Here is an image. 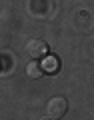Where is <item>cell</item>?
<instances>
[{
  "label": "cell",
  "mask_w": 94,
  "mask_h": 120,
  "mask_svg": "<svg viewBox=\"0 0 94 120\" xmlns=\"http://www.w3.org/2000/svg\"><path fill=\"white\" fill-rule=\"evenodd\" d=\"M46 110H48V116H50V118L58 120V118H62V116L66 114V110H68V102H66V98H62V96H54V98L48 100Z\"/></svg>",
  "instance_id": "obj_1"
},
{
  "label": "cell",
  "mask_w": 94,
  "mask_h": 120,
  "mask_svg": "<svg viewBox=\"0 0 94 120\" xmlns=\"http://www.w3.org/2000/svg\"><path fill=\"white\" fill-rule=\"evenodd\" d=\"M26 50H28V56H30V58L38 60V58H44V56H46V52H48V44L44 42V40L34 38V40H30V42H28Z\"/></svg>",
  "instance_id": "obj_2"
},
{
  "label": "cell",
  "mask_w": 94,
  "mask_h": 120,
  "mask_svg": "<svg viewBox=\"0 0 94 120\" xmlns=\"http://www.w3.org/2000/svg\"><path fill=\"white\" fill-rule=\"evenodd\" d=\"M58 66H60V60H58V58H54V56H48V58H44V64H42L44 72L54 74L56 70H58Z\"/></svg>",
  "instance_id": "obj_3"
},
{
  "label": "cell",
  "mask_w": 94,
  "mask_h": 120,
  "mask_svg": "<svg viewBox=\"0 0 94 120\" xmlns=\"http://www.w3.org/2000/svg\"><path fill=\"white\" fill-rule=\"evenodd\" d=\"M26 74H28L30 78H40L44 74V68H42V64H38V62H30V64L26 66Z\"/></svg>",
  "instance_id": "obj_4"
},
{
  "label": "cell",
  "mask_w": 94,
  "mask_h": 120,
  "mask_svg": "<svg viewBox=\"0 0 94 120\" xmlns=\"http://www.w3.org/2000/svg\"><path fill=\"white\" fill-rule=\"evenodd\" d=\"M40 120H54V118H50V116H46V118H40Z\"/></svg>",
  "instance_id": "obj_5"
}]
</instances>
